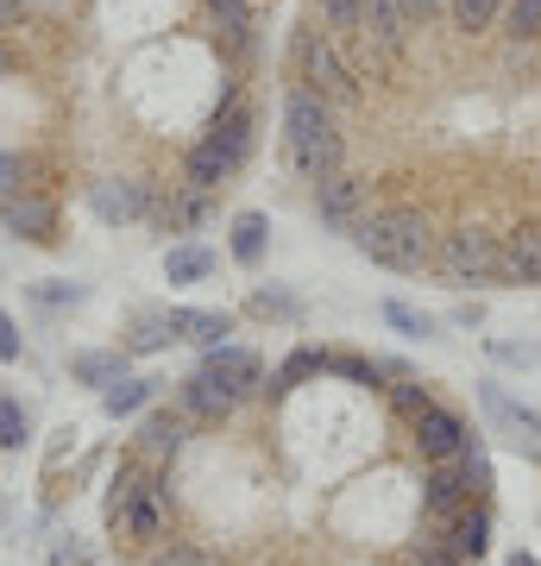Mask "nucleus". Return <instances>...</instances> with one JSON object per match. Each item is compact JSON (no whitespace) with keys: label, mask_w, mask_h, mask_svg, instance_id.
I'll return each instance as SVG.
<instances>
[{"label":"nucleus","mask_w":541,"mask_h":566,"mask_svg":"<svg viewBox=\"0 0 541 566\" xmlns=\"http://www.w3.org/2000/svg\"><path fill=\"white\" fill-rule=\"evenodd\" d=\"M283 151H290L302 182H321L334 170H346L341 107L327 95H315L309 82H290V95H283Z\"/></svg>","instance_id":"obj_1"},{"label":"nucleus","mask_w":541,"mask_h":566,"mask_svg":"<svg viewBox=\"0 0 541 566\" xmlns=\"http://www.w3.org/2000/svg\"><path fill=\"white\" fill-rule=\"evenodd\" d=\"M252 102H240V95H221V107L208 114V126H201V139L183 151V189H221L227 177H240L246 151H252Z\"/></svg>","instance_id":"obj_2"},{"label":"nucleus","mask_w":541,"mask_h":566,"mask_svg":"<svg viewBox=\"0 0 541 566\" xmlns=\"http://www.w3.org/2000/svg\"><path fill=\"white\" fill-rule=\"evenodd\" d=\"M353 245H360L372 264H384V271H422V264H435L428 214H416V208H372V214L353 227Z\"/></svg>","instance_id":"obj_3"},{"label":"nucleus","mask_w":541,"mask_h":566,"mask_svg":"<svg viewBox=\"0 0 541 566\" xmlns=\"http://www.w3.org/2000/svg\"><path fill=\"white\" fill-rule=\"evenodd\" d=\"M472 497H491V453H485L479 441L422 472V528H441L447 516L460 504H472Z\"/></svg>","instance_id":"obj_4"},{"label":"nucleus","mask_w":541,"mask_h":566,"mask_svg":"<svg viewBox=\"0 0 541 566\" xmlns=\"http://www.w3.org/2000/svg\"><path fill=\"white\" fill-rule=\"evenodd\" d=\"M290 63H296V82H309V88L327 95L334 107H360L365 102V82L353 76V63H346V51H341L334 32L302 25L296 39H290Z\"/></svg>","instance_id":"obj_5"},{"label":"nucleus","mask_w":541,"mask_h":566,"mask_svg":"<svg viewBox=\"0 0 541 566\" xmlns=\"http://www.w3.org/2000/svg\"><path fill=\"white\" fill-rule=\"evenodd\" d=\"M435 271L447 283H503V259H498V233L491 227H454L435 245Z\"/></svg>","instance_id":"obj_6"},{"label":"nucleus","mask_w":541,"mask_h":566,"mask_svg":"<svg viewBox=\"0 0 541 566\" xmlns=\"http://www.w3.org/2000/svg\"><path fill=\"white\" fill-rule=\"evenodd\" d=\"M170 510H177V485H170V472H164L158 485L133 491L121 510H107V535L139 542V547H158L164 535H170Z\"/></svg>","instance_id":"obj_7"},{"label":"nucleus","mask_w":541,"mask_h":566,"mask_svg":"<svg viewBox=\"0 0 541 566\" xmlns=\"http://www.w3.org/2000/svg\"><path fill=\"white\" fill-rule=\"evenodd\" d=\"M315 214L327 227H341V233H353V227L372 214V182H360L353 170H334V177L315 182Z\"/></svg>","instance_id":"obj_8"},{"label":"nucleus","mask_w":541,"mask_h":566,"mask_svg":"<svg viewBox=\"0 0 541 566\" xmlns=\"http://www.w3.org/2000/svg\"><path fill=\"white\" fill-rule=\"evenodd\" d=\"M177 409H183V416H189L196 428H221V422H233L246 403L221 385V378H208V371L196 365V371H189V378L177 385Z\"/></svg>","instance_id":"obj_9"},{"label":"nucleus","mask_w":541,"mask_h":566,"mask_svg":"<svg viewBox=\"0 0 541 566\" xmlns=\"http://www.w3.org/2000/svg\"><path fill=\"white\" fill-rule=\"evenodd\" d=\"M89 208H95L107 227L145 221V214H152V182L145 177H95L89 182Z\"/></svg>","instance_id":"obj_10"},{"label":"nucleus","mask_w":541,"mask_h":566,"mask_svg":"<svg viewBox=\"0 0 541 566\" xmlns=\"http://www.w3.org/2000/svg\"><path fill=\"white\" fill-rule=\"evenodd\" d=\"M0 227L20 233L25 245H51L58 240V202L44 189H20V196H0Z\"/></svg>","instance_id":"obj_11"},{"label":"nucleus","mask_w":541,"mask_h":566,"mask_svg":"<svg viewBox=\"0 0 541 566\" xmlns=\"http://www.w3.org/2000/svg\"><path fill=\"white\" fill-rule=\"evenodd\" d=\"M479 403H485V416L503 428V441L517 447L529 465H541V416L535 409H522V403H510L498 385H479Z\"/></svg>","instance_id":"obj_12"},{"label":"nucleus","mask_w":541,"mask_h":566,"mask_svg":"<svg viewBox=\"0 0 541 566\" xmlns=\"http://www.w3.org/2000/svg\"><path fill=\"white\" fill-rule=\"evenodd\" d=\"M428 535H441V542L454 547L466 566H479L485 554H491V497H472V504H460L441 528H428Z\"/></svg>","instance_id":"obj_13"},{"label":"nucleus","mask_w":541,"mask_h":566,"mask_svg":"<svg viewBox=\"0 0 541 566\" xmlns=\"http://www.w3.org/2000/svg\"><path fill=\"white\" fill-rule=\"evenodd\" d=\"M409 434H416V447H422V460H428V465L454 460V453H466V447L479 441V434L466 428V416H460V409H447V403H435V409H428V416H422L416 428H409Z\"/></svg>","instance_id":"obj_14"},{"label":"nucleus","mask_w":541,"mask_h":566,"mask_svg":"<svg viewBox=\"0 0 541 566\" xmlns=\"http://www.w3.org/2000/svg\"><path fill=\"white\" fill-rule=\"evenodd\" d=\"M201 371H208V378H221L240 403L264 397V359H259V353H246V346H208V353H201Z\"/></svg>","instance_id":"obj_15"},{"label":"nucleus","mask_w":541,"mask_h":566,"mask_svg":"<svg viewBox=\"0 0 541 566\" xmlns=\"http://www.w3.org/2000/svg\"><path fill=\"white\" fill-rule=\"evenodd\" d=\"M189 434H196V422H189V416H183L177 403L170 409H145V422H139V453H152V460H183V453H189Z\"/></svg>","instance_id":"obj_16"},{"label":"nucleus","mask_w":541,"mask_h":566,"mask_svg":"<svg viewBox=\"0 0 541 566\" xmlns=\"http://www.w3.org/2000/svg\"><path fill=\"white\" fill-rule=\"evenodd\" d=\"M503 283H541V221H517L498 233Z\"/></svg>","instance_id":"obj_17"},{"label":"nucleus","mask_w":541,"mask_h":566,"mask_svg":"<svg viewBox=\"0 0 541 566\" xmlns=\"http://www.w3.org/2000/svg\"><path fill=\"white\" fill-rule=\"evenodd\" d=\"M170 327H177V340H196L208 353V346H227L233 315L227 308H170Z\"/></svg>","instance_id":"obj_18"},{"label":"nucleus","mask_w":541,"mask_h":566,"mask_svg":"<svg viewBox=\"0 0 541 566\" xmlns=\"http://www.w3.org/2000/svg\"><path fill=\"white\" fill-rule=\"evenodd\" d=\"M321 371H327V353H321V346H296V353H290V359H283L278 371L264 378V397L278 403V397H290L296 385H309V378H321Z\"/></svg>","instance_id":"obj_19"},{"label":"nucleus","mask_w":541,"mask_h":566,"mask_svg":"<svg viewBox=\"0 0 541 566\" xmlns=\"http://www.w3.org/2000/svg\"><path fill=\"white\" fill-rule=\"evenodd\" d=\"M170 340H177V327H170V308H145V315H133L126 353H133V359H145V353H164Z\"/></svg>","instance_id":"obj_20"},{"label":"nucleus","mask_w":541,"mask_h":566,"mask_svg":"<svg viewBox=\"0 0 541 566\" xmlns=\"http://www.w3.org/2000/svg\"><path fill=\"white\" fill-rule=\"evenodd\" d=\"M503 7H510V0H447V20H454V32H466V39H485V32H498Z\"/></svg>","instance_id":"obj_21"},{"label":"nucleus","mask_w":541,"mask_h":566,"mask_svg":"<svg viewBox=\"0 0 541 566\" xmlns=\"http://www.w3.org/2000/svg\"><path fill=\"white\" fill-rule=\"evenodd\" d=\"M70 378L89 385V390L121 385V378H126V353H76V359H70Z\"/></svg>","instance_id":"obj_22"},{"label":"nucleus","mask_w":541,"mask_h":566,"mask_svg":"<svg viewBox=\"0 0 541 566\" xmlns=\"http://www.w3.org/2000/svg\"><path fill=\"white\" fill-rule=\"evenodd\" d=\"M152 397H158V385H152V378H121V385L101 390V409L121 422V416H139V409H152Z\"/></svg>","instance_id":"obj_23"},{"label":"nucleus","mask_w":541,"mask_h":566,"mask_svg":"<svg viewBox=\"0 0 541 566\" xmlns=\"http://www.w3.org/2000/svg\"><path fill=\"white\" fill-rule=\"evenodd\" d=\"M215 271V252L208 245H170L164 252V283H201Z\"/></svg>","instance_id":"obj_24"},{"label":"nucleus","mask_w":541,"mask_h":566,"mask_svg":"<svg viewBox=\"0 0 541 566\" xmlns=\"http://www.w3.org/2000/svg\"><path fill=\"white\" fill-rule=\"evenodd\" d=\"M498 25H503V39L517 44V51H529V44H541V0H510Z\"/></svg>","instance_id":"obj_25"},{"label":"nucleus","mask_w":541,"mask_h":566,"mask_svg":"<svg viewBox=\"0 0 541 566\" xmlns=\"http://www.w3.org/2000/svg\"><path fill=\"white\" fill-rule=\"evenodd\" d=\"M435 403H441V397H435L428 385H416V378H397V385H391V416H397V422H409V428H416Z\"/></svg>","instance_id":"obj_26"},{"label":"nucleus","mask_w":541,"mask_h":566,"mask_svg":"<svg viewBox=\"0 0 541 566\" xmlns=\"http://www.w3.org/2000/svg\"><path fill=\"white\" fill-rule=\"evenodd\" d=\"M264 233H271V221H264V214H252V208H246L240 221H233V259H240L246 271L264 259Z\"/></svg>","instance_id":"obj_27"},{"label":"nucleus","mask_w":541,"mask_h":566,"mask_svg":"<svg viewBox=\"0 0 541 566\" xmlns=\"http://www.w3.org/2000/svg\"><path fill=\"white\" fill-rule=\"evenodd\" d=\"M208 208H215V196H208V189H183L177 202L164 208V227H170V233H189L196 221H208Z\"/></svg>","instance_id":"obj_28"},{"label":"nucleus","mask_w":541,"mask_h":566,"mask_svg":"<svg viewBox=\"0 0 541 566\" xmlns=\"http://www.w3.org/2000/svg\"><path fill=\"white\" fill-rule=\"evenodd\" d=\"M403 566H466V560L441 542V535H428V528H422L416 542L403 547Z\"/></svg>","instance_id":"obj_29"},{"label":"nucleus","mask_w":541,"mask_h":566,"mask_svg":"<svg viewBox=\"0 0 541 566\" xmlns=\"http://www.w3.org/2000/svg\"><path fill=\"white\" fill-rule=\"evenodd\" d=\"M315 13H321V25H327L334 39H346V32H360L365 0H315Z\"/></svg>","instance_id":"obj_30"},{"label":"nucleus","mask_w":541,"mask_h":566,"mask_svg":"<svg viewBox=\"0 0 541 566\" xmlns=\"http://www.w3.org/2000/svg\"><path fill=\"white\" fill-rule=\"evenodd\" d=\"M145 566H215V554H208V547H189V542H170V535H164V542L145 554Z\"/></svg>","instance_id":"obj_31"},{"label":"nucleus","mask_w":541,"mask_h":566,"mask_svg":"<svg viewBox=\"0 0 541 566\" xmlns=\"http://www.w3.org/2000/svg\"><path fill=\"white\" fill-rule=\"evenodd\" d=\"M327 371L346 378V385H372V378H384L378 359H365V353H327Z\"/></svg>","instance_id":"obj_32"},{"label":"nucleus","mask_w":541,"mask_h":566,"mask_svg":"<svg viewBox=\"0 0 541 566\" xmlns=\"http://www.w3.org/2000/svg\"><path fill=\"white\" fill-rule=\"evenodd\" d=\"M384 322L397 327V334H409V340H428V334H435V315H422V308H409V303H384Z\"/></svg>","instance_id":"obj_33"},{"label":"nucleus","mask_w":541,"mask_h":566,"mask_svg":"<svg viewBox=\"0 0 541 566\" xmlns=\"http://www.w3.org/2000/svg\"><path fill=\"white\" fill-rule=\"evenodd\" d=\"M20 189H32V158L0 151V196H20Z\"/></svg>","instance_id":"obj_34"},{"label":"nucleus","mask_w":541,"mask_h":566,"mask_svg":"<svg viewBox=\"0 0 541 566\" xmlns=\"http://www.w3.org/2000/svg\"><path fill=\"white\" fill-rule=\"evenodd\" d=\"M51 566H95V554H89L82 535H58V542H51Z\"/></svg>","instance_id":"obj_35"},{"label":"nucleus","mask_w":541,"mask_h":566,"mask_svg":"<svg viewBox=\"0 0 541 566\" xmlns=\"http://www.w3.org/2000/svg\"><path fill=\"white\" fill-rule=\"evenodd\" d=\"M0 447H25V409L13 397H0Z\"/></svg>","instance_id":"obj_36"},{"label":"nucleus","mask_w":541,"mask_h":566,"mask_svg":"<svg viewBox=\"0 0 541 566\" xmlns=\"http://www.w3.org/2000/svg\"><path fill=\"white\" fill-rule=\"evenodd\" d=\"M397 13L409 20V32H422V25H435L447 13V0H397Z\"/></svg>","instance_id":"obj_37"},{"label":"nucleus","mask_w":541,"mask_h":566,"mask_svg":"<svg viewBox=\"0 0 541 566\" xmlns=\"http://www.w3.org/2000/svg\"><path fill=\"white\" fill-rule=\"evenodd\" d=\"M252 315H278V322H296V303H290V296H271V290H259V296H252Z\"/></svg>","instance_id":"obj_38"},{"label":"nucleus","mask_w":541,"mask_h":566,"mask_svg":"<svg viewBox=\"0 0 541 566\" xmlns=\"http://www.w3.org/2000/svg\"><path fill=\"white\" fill-rule=\"evenodd\" d=\"M0 359H7V365L20 359V327H13V315H7V308H0Z\"/></svg>","instance_id":"obj_39"},{"label":"nucleus","mask_w":541,"mask_h":566,"mask_svg":"<svg viewBox=\"0 0 541 566\" xmlns=\"http://www.w3.org/2000/svg\"><path fill=\"white\" fill-rule=\"evenodd\" d=\"M39 296H44V303H82V290H76V283H44Z\"/></svg>","instance_id":"obj_40"},{"label":"nucleus","mask_w":541,"mask_h":566,"mask_svg":"<svg viewBox=\"0 0 541 566\" xmlns=\"http://www.w3.org/2000/svg\"><path fill=\"white\" fill-rule=\"evenodd\" d=\"M25 13H32V7H25V0H0V32H13V25H20Z\"/></svg>","instance_id":"obj_41"},{"label":"nucleus","mask_w":541,"mask_h":566,"mask_svg":"<svg viewBox=\"0 0 541 566\" xmlns=\"http://www.w3.org/2000/svg\"><path fill=\"white\" fill-rule=\"evenodd\" d=\"M25 7H32V13H63L70 0H25Z\"/></svg>","instance_id":"obj_42"},{"label":"nucleus","mask_w":541,"mask_h":566,"mask_svg":"<svg viewBox=\"0 0 541 566\" xmlns=\"http://www.w3.org/2000/svg\"><path fill=\"white\" fill-rule=\"evenodd\" d=\"M503 566H541V560H535V554H522V547H517V554H510V560H503Z\"/></svg>","instance_id":"obj_43"},{"label":"nucleus","mask_w":541,"mask_h":566,"mask_svg":"<svg viewBox=\"0 0 541 566\" xmlns=\"http://www.w3.org/2000/svg\"><path fill=\"white\" fill-rule=\"evenodd\" d=\"M7 63H13V57H7V44H0V76H7Z\"/></svg>","instance_id":"obj_44"},{"label":"nucleus","mask_w":541,"mask_h":566,"mask_svg":"<svg viewBox=\"0 0 541 566\" xmlns=\"http://www.w3.org/2000/svg\"><path fill=\"white\" fill-rule=\"evenodd\" d=\"M397 566H403V560H397Z\"/></svg>","instance_id":"obj_45"}]
</instances>
